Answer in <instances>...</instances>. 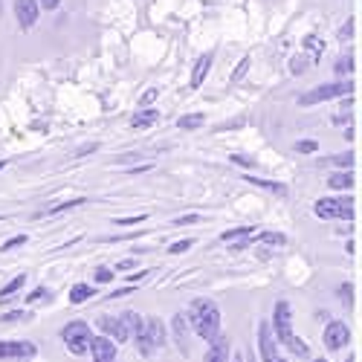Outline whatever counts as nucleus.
<instances>
[{"instance_id": "1", "label": "nucleus", "mask_w": 362, "mask_h": 362, "mask_svg": "<svg viewBox=\"0 0 362 362\" xmlns=\"http://www.w3.org/2000/svg\"><path fill=\"white\" fill-rule=\"evenodd\" d=\"M189 322L194 327V334L206 342H212L221 334V310L212 298H194L189 308Z\"/></svg>"}, {"instance_id": "2", "label": "nucleus", "mask_w": 362, "mask_h": 362, "mask_svg": "<svg viewBox=\"0 0 362 362\" xmlns=\"http://www.w3.org/2000/svg\"><path fill=\"white\" fill-rule=\"evenodd\" d=\"M273 330H276V339L290 348V354H296V356H310L308 342L298 339L296 330H293V310H290L287 301H279L276 310H273Z\"/></svg>"}, {"instance_id": "3", "label": "nucleus", "mask_w": 362, "mask_h": 362, "mask_svg": "<svg viewBox=\"0 0 362 362\" xmlns=\"http://www.w3.org/2000/svg\"><path fill=\"white\" fill-rule=\"evenodd\" d=\"M313 212L322 221H351L354 218V200L351 197H322V200H316Z\"/></svg>"}, {"instance_id": "4", "label": "nucleus", "mask_w": 362, "mask_h": 362, "mask_svg": "<svg viewBox=\"0 0 362 362\" xmlns=\"http://www.w3.org/2000/svg\"><path fill=\"white\" fill-rule=\"evenodd\" d=\"M351 81H330V84H319L313 90H308L305 96H298V105L301 107H310V105H322V102H330V99H342L351 93Z\"/></svg>"}, {"instance_id": "5", "label": "nucleus", "mask_w": 362, "mask_h": 362, "mask_svg": "<svg viewBox=\"0 0 362 362\" xmlns=\"http://www.w3.org/2000/svg\"><path fill=\"white\" fill-rule=\"evenodd\" d=\"M62 339H64V345L76 354V356H81V354H87L90 351V325L87 322H81V319H76V322H67L64 327H62Z\"/></svg>"}, {"instance_id": "6", "label": "nucleus", "mask_w": 362, "mask_h": 362, "mask_svg": "<svg viewBox=\"0 0 362 362\" xmlns=\"http://www.w3.org/2000/svg\"><path fill=\"white\" fill-rule=\"evenodd\" d=\"M322 339H325V348L327 351H342L351 342V327L345 322H327Z\"/></svg>"}, {"instance_id": "7", "label": "nucleus", "mask_w": 362, "mask_h": 362, "mask_svg": "<svg viewBox=\"0 0 362 362\" xmlns=\"http://www.w3.org/2000/svg\"><path fill=\"white\" fill-rule=\"evenodd\" d=\"M258 351H261V359L264 362H276L281 354H279V345H276V334H273V325L269 322H261L258 325Z\"/></svg>"}, {"instance_id": "8", "label": "nucleus", "mask_w": 362, "mask_h": 362, "mask_svg": "<svg viewBox=\"0 0 362 362\" xmlns=\"http://www.w3.org/2000/svg\"><path fill=\"white\" fill-rule=\"evenodd\" d=\"M38 15H41L38 0H15V21L21 29H33L38 23Z\"/></svg>"}, {"instance_id": "9", "label": "nucleus", "mask_w": 362, "mask_h": 362, "mask_svg": "<svg viewBox=\"0 0 362 362\" xmlns=\"http://www.w3.org/2000/svg\"><path fill=\"white\" fill-rule=\"evenodd\" d=\"M99 330L105 337H110L113 342H128L131 339V334H128V327H125V322L122 319H113V316H99Z\"/></svg>"}, {"instance_id": "10", "label": "nucleus", "mask_w": 362, "mask_h": 362, "mask_svg": "<svg viewBox=\"0 0 362 362\" xmlns=\"http://www.w3.org/2000/svg\"><path fill=\"white\" fill-rule=\"evenodd\" d=\"M90 356L93 362H116V345L110 337H93L90 339Z\"/></svg>"}, {"instance_id": "11", "label": "nucleus", "mask_w": 362, "mask_h": 362, "mask_svg": "<svg viewBox=\"0 0 362 362\" xmlns=\"http://www.w3.org/2000/svg\"><path fill=\"white\" fill-rule=\"evenodd\" d=\"M35 354L33 342H0V359H33Z\"/></svg>"}, {"instance_id": "12", "label": "nucleus", "mask_w": 362, "mask_h": 362, "mask_svg": "<svg viewBox=\"0 0 362 362\" xmlns=\"http://www.w3.org/2000/svg\"><path fill=\"white\" fill-rule=\"evenodd\" d=\"M145 334H148V342L154 345V351L157 348H163L165 342H168V334H165V325L157 319V316H151V319H145Z\"/></svg>"}, {"instance_id": "13", "label": "nucleus", "mask_w": 362, "mask_h": 362, "mask_svg": "<svg viewBox=\"0 0 362 362\" xmlns=\"http://www.w3.org/2000/svg\"><path fill=\"white\" fill-rule=\"evenodd\" d=\"M212 62H215V55H212V52H206V55H200V58H197L194 73H192V87H194V90H197V87H203V81H206L209 70H212Z\"/></svg>"}, {"instance_id": "14", "label": "nucleus", "mask_w": 362, "mask_h": 362, "mask_svg": "<svg viewBox=\"0 0 362 362\" xmlns=\"http://www.w3.org/2000/svg\"><path fill=\"white\" fill-rule=\"evenodd\" d=\"M226 354H229V339H226L223 334H218V337L212 339V351L206 354L203 362H226Z\"/></svg>"}, {"instance_id": "15", "label": "nucleus", "mask_w": 362, "mask_h": 362, "mask_svg": "<svg viewBox=\"0 0 362 362\" xmlns=\"http://www.w3.org/2000/svg\"><path fill=\"white\" fill-rule=\"evenodd\" d=\"M244 180H247V183H252V186H258V189H264V192L279 194V197L287 194V186L284 183H273V180H261V177H252V174H244Z\"/></svg>"}, {"instance_id": "16", "label": "nucleus", "mask_w": 362, "mask_h": 362, "mask_svg": "<svg viewBox=\"0 0 362 362\" xmlns=\"http://www.w3.org/2000/svg\"><path fill=\"white\" fill-rule=\"evenodd\" d=\"M186 334H189V322L183 319V313H177L174 316V337H177V345H180V351H183V354L189 351V337Z\"/></svg>"}, {"instance_id": "17", "label": "nucleus", "mask_w": 362, "mask_h": 362, "mask_svg": "<svg viewBox=\"0 0 362 362\" xmlns=\"http://www.w3.org/2000/svg\"><path fill=\"white\" fill-rule=\"evenodd\" d=\"M327 186H330V189H337V192H348V189L354 186V177H351L348 168H342V171H337V174H330V177H327Z\"/></svg>"}, {"instance_id": "18", "label": "nucleus", "mask_w": 362, "mask_h": 362, "mask_svg": "<svg viewBox=\"0 0 362 362\" xmlns=\"http://www.w3.org/2000/svg\"><path fill=\"white\" fill-rule=\"evenodd\" d=\"M157 119H160V113H157L154 107H145V110H139V113L131 119V125H134V128H148V125H154Z\"/></svg>"}, {"instance_id": "19", "label": "nucleus", "mask_w": 362, "mask_h": 362, "mask_svg": "<svg viewBox=\"0 0 362 362\" xmlns=\"http://www.w3.org/2000/svg\"><path fill=\"white\" fill-rule=\"evenodd\" d=\"M93 296H96V287H90V284H76L70 290V301H73V305H81V301L93 298Z\"/></svg>"}, {"instance_id": "20", "label": "nucleus", "mask_w": 362, "mask_h": 362, "mask_svg": "<svg viewBox=\"0 0 362 362\" xmlns=\"http://www.w3.org/2000/svg\"><path fill=\"white\" fill-rule=\"evenodd\" d=\"M305 52L313 58V62H319L322 52H325V41H322L319 35H308V38H305Z\"/></svg>"}, {"instance_id": "21", "label": "nucleus", "mask_w": 362, "mask_h": 362, "mask_svg": "<svg viewBox=\"0 0 362 362\" xmlns=\"http://www.w3.org/2000/svg\"><path fill=\"white\" fill-rule=\"evenodd\" d=\"M84 203H87L84 197H76V200H67V203H58V206L47 209V212H44V215H47V218H52V215H62V212H70V209H76V206H84ZM44 215H41V218H44Z\"/></svg>"}, {"instance_id": "22", "label": "nucleus", "mask_w": 362, "mask_h": 362, "mask_svg": "<svg viewBox=\"0 0 362 362\" xmlns=\"http://www.w3.org/2000/svg\"><path fill=\"white\" fill-rule=\"evenodd\" d=\"M206 122V116L203 113H189V116H180V128H186V131H194V128H200Z\"/></svg>"}, {"instance_id": "23", "label": "nucleus", "mask_w": 362, "mask_h": 362, "mask_svg": "<svg viewBox=\"0 0 362 362\" xmlns=\"http://www.w3.org/2000/svg\"><path fill=\"white\" fill-rule=\"evenodd\" d=\"M252 226H235V229H226L223 235H221V240H226V244H229V240H238V238H252Z\"/></svg>"}, {"instance_id": "24", "label": "nucleus", "mask_w": 362, "mask_h": 362, "mask_svg": "<svg viewBox=\"0 0 362 362\" xmlns=\"http://www.w3.org/2000/svg\"><path fill=\"white\" fill-rule=\"evenodd\" d=\"M23 284H26V276L21 273V276H15V279H12V281H9L4 290H0V298H9V296H15V293H18Z\"/></svg>"}, {"instance_id": "25", "label": "nucleus", "mask_w": 362, "mask_h": 362, "mask_svg": "<svg viewBox=\"0 0 362 362\" xmlns=\"http://www.w3.org/2000/svg\"><path fill=\"white\" fill-rule=\"evenodd\" d=\"M258 240H261V244H269V247H284L287 244V238L281 232H264Z\"/></svg>"}, {"instance_id": "26", "label": "nucleus", "mask_w": 362, "mask_h": 362, "mask_svg": "<svg viewBox=\"0 0 362 362\" xmlns=\"http://www.w3.org/2000/svg\"><path fill=\"white\" fill-rule=\"evenodd\" d=\"M316 148H319V142H313V139H301V142H296V151H298V154H313Z\"/></svg>"}, {"instance_id": "27", "label": "nucleus", "mask_w": 362, "mask_h": 362, "mask_svg": "<svg viewBox=\"0 0 362 362\" xmlns=\"http://www.w3.org/2000/svg\"><path fill=\"white\" fill-rule=\"evenodd\" d=\"M26 244V235H15V238H9L4 247H0V252H9V250H15V247H23Z\"/></svg>"}, {"instance_id": "28", "label": "nucleus", "mask_w": 362, "mask_h": 362, "mask_svg": "<svg viewBox=\"0 0 362 362\" xmlns=\"http://www.w3.org/2000/svg\"><path fill=\"white\" fill-rule=\"evenodd\" d=\"M186 250H192V238H189V240H180V244H171V247H168V252H171V255H180V252H186Z\"/></svg>"}, {"instance_id": "29", "label": "nucleus", "mask_w": 362, "mask_h": 362, "mask_svg": "<svg viewBox=\"0 0 362 362\" xmlns=\"http://www.w3.org/2000/svg\"><path fill=\"white\" fill-rule=\"evenodd\" d=\"M247 67H250V58H244V62H240V64L235 67V73H232V81H240V78H244Z\"/></svg>"}, {"instance_id": "30", "label": "nucleus", "mask_w": 362, "mask_h": 362, "mask_svg": "<svg viewBox=\"0 0 362 362\" xmlns=\"http://www.w3.org/2000/svg\"><path fill=\"white\" fill-rule=\"evenodd\" d=\"M148 221V215H136V218H116V223L119 226H131V223H145Z\"/></svg>"}, {"instance_id": "31", "label": "nucleus", "mask_w": 362, "mask_h": 362, "mask_svg": "<svg viewBox=\"0 0 362 362\" xmlns=\"http://www.w3.org/2000/svg\"><path fill=\"white\" fill-rule=\"evenodd\" d=\"M337 73H339V76H348V73H351V55L339 58V64H337Z\"/></svg>"}, {"instance_id": "32", "label": "nucleus", "mask_w": 362, "mask_h": 362, "mask_svg": "<svg viewBox=\"0 0 362 362\" xmlns=\"http://www.w3.org/2000/svg\"><path fill=\"white\" fill-rule=\"evenodd\" d=\"M18 319H23V310H12V313H4V316H0V325H6V322H18Z\"/></svg>"}, {"instance_id": "33", "label": "nucleus", "mask_w": 362, "mask_h": 362, "mask_svg": "<svg viewBox=\"0 0 362 362\" xmlns=\"http://www.w3.org/2000/svg\"><path fill=\"white\" fill-rule=\"evenodd\" d=\"M110 279H113V269H105V267L96 269V281H99V284H105V281H110Z\"/></svg>"}, {"instance_id": "34", "label": "nucleus", "mask_w": 362, "mask_h": 362, "mask_svg": "<svg viewBox=\"0 0 362 362\" xmlns=\"http://www.w3.org/2000/svg\"><path fill=\"white\" fill-rule=\"evenodd\" d=\"M38 4H41L47 12H55L58 6H62V0H38Z\"/></svg>"}, {"instance_id": "35", "label": "nucleus", "mask_w": 362, "mask_h": 362, "mask_svg": "<svg viewBox=\"0 0 362 362\" xmlns=\"http://www.w3.org/2000/svg\"><path fill=\"white\" fill-rule=\"evenodd\" d=\"M154 99H157V90H148V93L142 96V102H139V105H142V107H151V102H154Z\"/></svg>"}, {"instance_id": "36", "label": "nucleus", "mask_w": 362, "mask_h": 362, "mask_svg": "<svg viewBox=\"0 0 362 362\" xmlns=\"http://www.w3.org/2000/svg\"><path fill=\"white\" fill-rule=\"evenodd\" d=\"M197 221H200V215H186V218H177L174 223H177V226H183V223H197Z\"/></svg>"}, {"instance_id": "37", "label": "nucleus", "mask_w": 362, "mask_h": 362, "mask_svg": "<svg viewBox=\"0 0 362 362\" xmlns=\"http://www.w3.org/2000/svg\"><path fill=\"white\" fill-rule=\"evenodd\" d=\"M136 267V261L134 258H125V261H119V269H134Z\"/></svg>"}, {"instance_id": "38", "label": "nucleus", "mask_w": 362, "mask_h": 362, "mask_svg": "<svg viewBox=\"0 0 362 362\" xmlns=\"http://www.w3.org/2000/svg\"><path fill=\"white\" fill-rule=\"evenodd\" d=\"M232 160H235V163H238V165H247V168H250V165H252V160H247V157H238V154H235V157H232Z\"/></svg>"}, {"instance_id": "39", "label": "nucleus", "mask_w": 362, "mask_h": 362, "mask_svg": "<svg viewBox=\"0 0 362 362\" xmlns=\"http://www.w3.org/2000/svg\"><path fill=\"white\" fill-rule=\"evenodd\" d=\"M41 296H44V290H35V293H29V298H26V301H29V305H33V301H38Z\"/></svg>"}, {"instance_id": "40", "label": "nucleus", "mask_w": 362, "mask_h": 362, "mask_svg": "<svg viewBox=\"0 0 362 362\" xmlns=\"http://www.w3.org/2000/svg\"><path fill=\"white\" fill-rule=\"evenodd\" d=\"M232 362H247V354H240V351H238V354L232 356Z\"/></svg>"}, {"instance_id": "41", "label": "nucleus", "mask_w": 362, "mask_h": 362, "mask_svg": "<svg viewBox=\"0 0 362 362\" xmlns=\"http://www.w3.org/2000/svg\"><path fill=\"white\" fill-rule=\"evenodd\" d=\"M310 362H327V359H322V356H316V359H310Z\"/></svg>"}, {"instance_id": "42", "label": "nucleus", "mask_w": 362, "mask_h": 362, "mask_svg": "<svg viewBox=\"0 0 362 362\" xmlns=\"http://www.w3.org/2000/svg\"><path fill=\"white\" fill-rule=\"evenodd\" d=\"M276 362H287V359H284V356H279V359H276Z\"/></svg>"}, {"instance_id": "43", "label": "nucleus", "mask_w": 362, "mask_h": 362, "mask_svg": "<svg viewBox=\"0 0 362 362\" xmlns=\"http://www.w3.org/2000/svg\"><path fill=\"white\" fill-rule=\"evenodd\" d=\"M4 168H6V163H0V171H4Z\"/></svg>"}]
</instances>
